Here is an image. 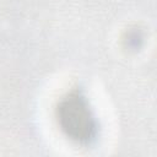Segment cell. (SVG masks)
<instances>
[{
	"label": "cell",
	"mask_w": 157,
	"mask_h": 157,
	"mask_svg": "<svg viewBox=\"0 0 157 157\" xmlns=\"http://www.w3.org/2000/svg\"><path fill=\"white\" fill-rule=\"evenodd\" d=\"M58 118L64 132L77 142H90L96 135L94 118L86 101L77 93H71L61 101Z\"/></svg>",
	"instance_id": "obj_1"
}]
</instances>
